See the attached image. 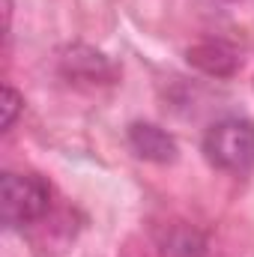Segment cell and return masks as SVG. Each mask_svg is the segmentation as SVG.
Here are the masks:
<instances>
[{"instance_id": "cell-5", "label": "cell", "mask_w": 254, "mask_h": 257, "mask_svg": "<svg viewBox=\"0 0 254 257\" xmlns=\"http://www.w3.org/2000/svg\"><path fill=\"white\" fill-rule=\"evenodd\" d=\"M60 66H63L66 75L84 78V81H108V78L114 75L111 63H108L99 51H93V48H87V45L66 48L63 57H60Z\"/></svg>"}, {"instance_id": "cell-1", "label": "cell", "mask_w": 254, "mask_h": 257, "mask_svg": "<svg viewBox=\"0 0 254 257\" xmlns=\"http://www.w3.org/2000/svg\"><path fill=\"white\" fill-rule=\"evenodd\" d=\"M203 153L218 171H248L254 165V123L239 117H224L212 123L203 138Z\"/></svg>"}, {"instance_id": "cell-2", "label": "cell", "mask_w": 254, "mask_h": 257, "mask_svg": "<svg viewBox=\"0 0 254 257\" xmlns=\"http://www.w3.org/2000/svg\"><path fill=\"white\" fill-rule=\"evenodd\" d=\"M51 192L33 174H3L0 180V206L6 227H24L48 212Z\"/></svg>"}, {"instance_id": "cell-6", "label": "cell", "mask_w": 254, "mask_h": 257, "mask_svg": "<svg viewBox=\"0 0 254 257\" xmlns=\"http://www.w3.org/2000/svg\"><path fill=\"white\" fill-rule=\"evenodd\" d=\"M159 248H162V257H203L206 239L189 224H174L159 239Z\"/></svg>"}, {"instance_id": "cell-4", "label": "cell", "mask_w": 254, "mask_h": 257, "mask_svg": "<svg viewBox=\"0 0 254 257\" xmlns=\"http://www.w3.org/2000/svg\"><path fill=\"white\" fill-rule=\"evenodd\" d=\"M189 63L197 66V69L206 72V75L227 78V75L236 72V66H239V54H236V48H230L227 42L209 39V42H200V45L189 48Z\"/></svg>"}, {"instance_id": "cell-7", "label": "cell", "mask_w": 254, "mask_h": 257, "mask_svg": "<svg viewBox=\"0 0 254 257\" xmlns=\"http://www.w3.org/2000/svg\"><path fill=\"white\" fill-rule=\"evenodd\" d=\"M18 111H21V96H18L12 87H6V90H3V128H12Z\"/></svg>"}, {"instance_id": "cell-3", "label": "cell", "mask_w": 254, "mask_h": 257, "mask_svg": "<svg viewBox=\"0 0 254 257\" xmlns=\"http://www.w3.org/2000/svg\"><path fill=\"white\" fill-rule=\"evenodd\" d=\"M129 147L135 150V156L147 159V162H174L177 159V141L165 132V128L153 126V123H132L129 126Z\"/></svg>"}]
</instances>
